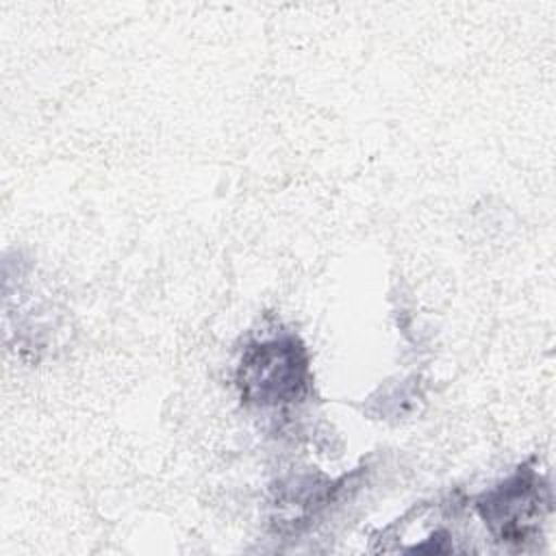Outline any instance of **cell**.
Listing matches in <instances>:
<instances>
[{
  "instance_id": "obj_2",
  "label": "cell",
  "mask_w": 556,
  "mask_h": 556,
  "mask_svg": "<svg viewBox=\"0 0 556 556\" xmlns=\"http://www.w3.org/2000/svg\"><path fill=\"white\" fill-rule=\"evenodd\" d=\"M476 510L497 543L521 549L541 536V526L552 510V491L536 469L521 465L502 484L482 493Z\"/></svg>"
},
{
  "instance_id": "obj_1",
  "label": "cell",
  "mask_w": 556,
  "mask_h": 556,
  "mask_svg": "<svg viewBox=\"0 0 556 556\" xmlns=\"http://www.w3.org/2000/svg\"><path fill=\"white\" fill-rule=\"evenodd\" d=\"M237 387L245 404L261 408L300 402L311 387L304 343L293 334L250 343L239 361Z\"/></svg>"
}]
</instances>
